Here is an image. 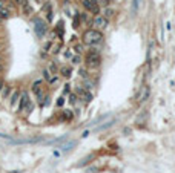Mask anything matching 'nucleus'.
I'll return each mask as SVG.
<instances>
[{"instance_id":"f257e3e1","label":"nucleus","mask_w":175,"mask_h":173,"mask_svg":"<svg viewBox=\"0 0 175 173\" xmlns=\"http://www.w3.org/2000/svg\"><path fill=\"white\" fill-rule=\"evenodd\" d=\"M103 42V34L102 31L92 28V29H88L84 34H83V43L86 46H97Z\"/></svg>"},{"instance_id":"f03ea898","label":"nucleus","mask_w":175,"mask_h":173,"mask_svg":"<svg viewBox=\"0 0 175 173\" xmlns=\"http://www.w3.org/2000/svg\"><path fill=\"white\" fill-rule=\"evenodd\" d=\"M81 6L94 17L102 14V6L99 3V0H81Z\"/></svg>"},{"instance_id":"7ed1b4c3","label":"nucleus","mask_w":175,"mask_h":173,"mask_svg":"<svg viewBox=\"0 0 175 173\" xmlns=\"http://www.w3.org/2000/svg\"><path fill=\"white\" fill-rule=\"evenodd\" d=\"M84 63H86V66H89V68H99L100 63H102V55H100V52L91 49L89 52L86 54V57H84Z\"/></svg>"},{"instance_id":"20e7f679","label":"nucleus","mask_w":175,"mask_h":173,"mask_svg":"<svg viewBox=\"0 0 175 173\" xmlns=\"http://www.w3.org/2000/svg\"><path fill=\"white\" fill-rule=\"evenodd\" d=\"M32 23H34V32L37 34V37L39 39L45 37V34L48 31V23L43 19H40V17H34L32 19Z\"/></svg>"},{"instance_id":"39448f33","label":"nucleus","mask_w":175,"mask_h":173,"mask_svg":"<svg viewBox=\"0 0 175 173\" xmlns=\"http://www.w3.org/2000/svg\"><path fill=\"white\" fill-rule=\"evenodd\" d=\"M108 23H109V20H108L105 16H95L91 25H94V28L100 31V29H105V28L108 26Z\"/></svg>"},{"instance_id":"423d86ee","label":"nucleus","mask_w":175,"mask_h":173,"mask_svg":"<svg viewBox=\"0 0 175 173\" xmlns=\"http://www.w3.org/2000/svg\"><path fill=\"white\" fill-rule=\"evenodd\" d=\"M75 90H77V95L78 97H81L83 100H84V103H91L92 101V94L88 90L86 87H81V86H77L75 87Z\"/></svg>"},{"instance_id":"0eeeda50","label":"nucleus","mask_w":175,"mask_h":173,"mask_svg":"<svg viewBox=\"0 0 175 173\" xmlns=\"http://www.w3.org/2000/svg\"><path fill=\"white\" fill-rule=\"evenodd\" d=\"M29 95H28V92L26 90H22V95H20V103H19V107H17V110L19 112H23L25 109H26V106L29 104Z\"/></svg>"},{"instance_id":"6e6552de","label":"nucleus","mask_w":175,"mask_h":173,"mask_svg":"<svg viewBox=\"0 0 175 173\" xmlns=\"http://www.w3.org/2000/svg\"><path fill=\"white\" fill-rule=\"evenodd\" d=\"M149 97H151V87H149L147 84H144V86L141 87V90H140L138 100H140V103H144V101L149 100Z\"/></svg>"},{"instance_id":"1a4fd4ad","label":"nucleus","mask_w":175,"mask_h":173,"mask_svg":"<svg viewBox=\"0 0 175 173\" xmlns=\"http://www.w3.org/2000/svg\"><path fill=\"white\" fill-rule=\"evenodd\" d=\"M42 84H43V81H42V80H37V81H34V83H32V86H31L32 92H34L37 97L43 95V94H42Z\"/></svg>"},{"instance_id":"9d476101","label":"nucleus","mask_w":175,"mask_h":173,"mask_svg":"<svg viewBox=\"0 0 175 173\" xmlns=\"http://www.w3.org/2000/svg\"><path fill=\"white\" fill-rule=\"evenodd\" d=\"M20 95H22L20 90H14V92L11 94V97H9V98H11V100H9V106H11V107H14V106L17 104V101L20 100Z\"/></svg>"},{"instance_id":"9b49d317","label":"nucleus","mask_w":175,"mask_h":173,"mask_svg":"<svg viewBox=\"0 0 175 173\" xmlns=\"http://www.w3.org/2000/svg\"><path fill=\"white\" fill-rule=\"evenodd\" d=\"M60 74H61V77H65V78H71L72 69H71L69 66H61V68H60Z\"/></svg>"},{"instance_id":"f8f14e48","label":"nucleus","mask_w":175,"mask_h":173,"mask_svg":"<svg viewBox=\"0 0 175 173\" xmlns=\"http://www.w3.org/2000/svg\"><path fill=\"white\" fill-rule=\"evenodd\" d=\"M72 118H74L72 110H61V116H60L61 121H71Z\"/></svg>"},{"instance_id":"ddd939ff","label":"nucleus","mask_w":175,"mask_h":173,"mask_svg":"<svg viewBox=\"0 0 175 173\" xmlns=\"http://www.w3.org/2000/svg\"><path fill=\"white\" fill-rule=\"evenodd\" d=\"M43 9H46V20L51 23L52 19H54V11L51 9V3H46V6H45Z\"/></svg>"},{"instance_id":"4468645a","label":"nucleus","mask_w":175,"mask_h":173,"mask_svg":"<svg viewBox=\"0 0 175 173\" xmlns=\"http://www.w3.org/2000/svg\"><path fill=\"white\" fill-rule=\"evenodd\" d=\"M9 94H11V87H9V86H5V87L2 89V92H0V100L8 98V97H9Z\"/></svg>"},{"instance_id":"2eb2a0df","label":"nucleus","mask_w":175,"mask_h":173,"mask_svg":"<svg viewBox=\"0 0 175 173\" xmlns=\"http://www.w3.org/2000/svg\"><path fill=\"white\" fill-rule=\"evenodd\" d=\"M114 14H115V11H114L112 8H105V9H103V16H105L108 20H109V19H111Z\"/></svg>"},{"instance_id":"dca6fc26","label":"nucleus","mask_w":175,"mask_h":173,"mask_svg":"<svg viewBox=\"0 0 175 173\" xmlns=\"http://www.w3.org/2000/svg\"><path fill=\"white\" fill-rule=\"evenodd\" d=\"M22 9H23V14H26V16H31V14L34 13V11H32V8L29 6V3H28V2L22 6Z\"/></svg>"},{"instance_id":"f3484780","label":"nucleus","mask_w":175,"mask_h":173,"mask_svg":"<svg viewBox=\"0 0 175 173\" xmlns=\"http://www.w3.org/2000/svg\"><path fill=\"white\" fill-rule=\"evenodd\" d=\"M80 23H81V17H80V13H77L75 16H74V29H77L78 26H80Z\"/></svg>"},{"instance_id":"a211bd4d","label":"nucleus","mask_w":175,"mask_h":173,"mask_svg":"<svg viewBox=\"0 0 175 173\" xmlns=\"http://www.w3.org/2000/svg\"><path fill=\"white\" fill-rule=\"evenodd\" d=\"M0 17H2L3 20L9 19V17H11V14H9V9H6V8H2V9H0Z\"/></svg>"},{"instance_id":"6ab92c4d","label":"nucleus","mask_w":175,"mask_h":173,"mask_svg":"<svg viewBox=\"0 0 175 173\" xmlns=\"http://www.w3.org/2000/svg\"><path fill=\"white\" fill-rule=\"evenodd\" d=\"M55 32H58V37H63L65 29H63V22H58V25L55 26Z\"/></svg>"},{"instance_id":"aec40b11","label":"nucleus","mask_w":175,"mask_h":173,"mask_svg":"<svg viewBox=\"0 0 175 173\" xmlns=\"http://www.w3.org/2000/svg\"><path fill=\"white\" fill-rule=\"evenodd\" d=\"M52 46H54V45H52V42H51V40H48V42H46V43L43 45V54H46V52H49Z\"/></svg>"},{"instance_id":"412c9836","label":"nucleus","mask_w":175,"mask_h":173,"mask_svg":"<svg viewBox=\"0 0 175 173\" xmlns=\"http://www.w3.org/2000/svg\"><path fill=\"white\" fill-rule=\"evenodd\" d=\"M42 74H43L45 81H49V80H51V72H49L48 69H43V72H42Z\"/></svg>"},{"instance_id":"4be33fe9","label":"nucleus","mask_w":175,"mask_h":173,"mask_svg":"<svg viewBox=\"0 0 175 173\" xmlns=\"http://www.w3.org/2000/svg\"><path fill=\"white\" fill-rule=\"evenodd\" d=\"M65 97H60V98H57V101H55V106L57 107H63V104H65Z\"/></svg>"},{"instance_id":"5701e85b","label":"nucleus","mask_w":175,"mask_h":173,"mask_svg":"<svg viewBox=\"0 0 175 173\" xmlns=\"http://www.w3.org/2000/svg\"><path fill=\"white\" fill-rule=\"evenodd\" d=\"M32 110H34V104L29 101V104H28V106H26V109H25V115H29Z\"/></svg>"},{"instance_id":"b1692460","label":"nucleus","mask_w":175,"mask_h":173,"mask_svg":"<svg viewBox=\"0 0 175 173\" xmlns=\"http://www.w3.org/2000/svg\"><path fill=\"white\" fill-rule=\"evenodd\" d=\"M72 63H74V64H80V63H81V57H80V54H77L75 57H72Z\"/></svg>"},{"instance_id":"393cba45","label":"nucleus","mask_w":175,"mask_h":173,"mask_svg":"<svg viewBox=\"0 0 175 173\" xmlns=\"http://www.w3.org/2000/svg\"><path fill=\"white\" fill-rule=\"evenodd\" d=\"M78 74H80V77H83L84 80H88V72H86V69H78Z\"/></svg>"},{"instance_id":"a878e982","label":"nucleus","mask_w":175,"mask_h":173,"mask_svg":"<svg viewBox=\"0 0 175 173\" xmlns=\"http://www.w3.org/2000/svg\"><path fill=\"white\" fill-rule=\"evenodd\" d=\"M69 103L71 104H75L77 103V95L75 94H69Z\"/></svg>"},{"instance_id":"bb28decb","label":"nucleus","mask_w":175,"mask_h":173,"mask_svg":"<svg viewBox=\"0 0 175 173\" xmlns=\"http://www.w3.org/2000/svg\"><path fill=\"white\" fill-rule=\"evenodd\" d=\"M92 159V155H89V156H88V158H84L81 162H78V165H84V164H88V162H89Z\"/></svg>"},{"instance_id":"cd10ccee","label":"nucleus","mask_w":175,"mask_h":173,"mask_svg":"<svg viewBox=\"0 0 175 173\" xmlns=\"http://www.w3.org/2000/svg\"><path fill=\"white\" fill-rule=\"evenodd\" d=\"M100 3V6H105V8H108L109 5H111V0H102V2H99Z\"/></svg>"},{"instance_id":"c85d7f7f","label":"nucleus","mask_w":175,"mask_h":173,"mask_svg":"<svg viewBox=\"0 0 175 173\" xmlns=\"http://www.w3.org/2000/svg\"><path fill=\"white\" fill-rule=\"evenodd\" d=\"M57 81H58V77H57V75H55V77H51V80H49V81H48V83H49V84H51V86H52V84H55V83H57Z\"/></svg>"},{"instance_id":"c756f323","label":"nucleus","mask_w":175,"mask_h":173,"mask_svg":"<svg viewBox=\"0 0 175 173\" xmlns=\"http://www.w3.org/2000/svg\"><path fill=\"white\" fill-rule=\"evenodd\" d=\"M68 92H71V86H69V83H66V84H65V87H63V94L66 95Z\"/></svg>"},{"instance_id":"7c9ffc66","label":"nucleus","mask_w":175,"mask_h":173,"mask_svg":"<svg viewBox=\"0 0 175 173\" xmlns=\"http://www.w3.org/2000/svg\"><path fill=\"white\" fill-rule=\"evenodd\" d=\"M72 145H75V141H71V142H69V144H66V145H63V150H65V152H66V150H68V149H71V147H72Z\"/></svg>"},{"instance_id":"2f4dec72","label":"nucleus","mask_w":175,"mask_h":173,"mask_svg":"<svg viewBox=\"0 0 175 173\" xmlns=\"http://www.w3.org/2000/svg\"><path fill=\"white\" fill-rule=\"evenodd\" d=\"M14 2H16V5H19V6H23V5L28 2V0H14Z\"/></svg>"},{"instance_id":"473e14b6","label":"nucleus","mask_w":175,"mask_h":173,"mask_svg":"<svg viewBox=\"0 0 175 173\" xmlns=\"http://www.w3.org/2000/svg\"><path fill=\"white\" fill-rule=\"evenodd\" d=\"M75 52H77V54H81V52H83V46H81V45H77V46H75Z\"/></svg>"},{"instance_id":"72a5a7b5","label":"nucleus","mask_w":175,"mask_h":173,"mask_svg":"<svg viewBox=\"0 0 175 173\" xmlns=\"http://www.w3.org/2000/svg\"><path fill=\"white\" fill-rule=\"evenodd\" d=\"M58 51H60V46H52V54H58Z\"/></svg>"},{"instance_id":"f704fd0d","label":"nucleus","mask_w":175,"mask_h":173,"mask_svg":"<svg viewBox=\"0 0 175 173\" xmlns=\"http://www.w3.org/2000/svg\"><path fill=\"white\" fill-rule=\"evenodd\" d=\"M71 57H72V52L71 51H66L65 52V58H71Z\"/></svg>"},{"instance_id":"c9c22d12","label":"nucleus","mask_w":175,"mask_h":173,"mask_svg":"<svg viewBox=\"0 0 175 173\" xmlns=\"http://www.w3.org/2000/svg\"><path fill=\"white\" fill-rule=\"evenodd\" d=\"M5 87V81L2 80V78H0V92H2V89Z\"/></svg>"},{"instance_id":"e433bc0d","label":"nucleus","mask_w":175,"mask_h":173,"mask_svg":"<svg viewBox=\"0 0 175 173\" xmlns=\"http://www.w3.org/2000/svg\"><path fill=\"white\" fill-rule=\"evenodd\" d=\"M51 71H52V72H57V66H55V63L51 64Z\"/></svg>"},{"instance_id":"4c0bfd02","label":"nucleus","mask_w":175,"mask_h":173,"mask_svg":"<svg viewBox=\"0 0 175 173\" xmlns=\"http://www.w3.org/2000/svg\"><path fill=\"white\" fill-rule=\"evenodd\" d=\"M3 71V64H0V72H2Z\"/></svg>"},{"instance_id":"58836bf2","label":"nucleus","mask_w":175,"mask_h":173,"mask_svg":"<svg viewBox=\"0 0 175 173\" xmlns=\"http://www.w3.org/2000/svg\"><path fill=\"white\" fill-rule=\"evenodd\" d=\"M0 2H3V3H5V2H6V0H0Z\"/></svg>"}]
</instances>
